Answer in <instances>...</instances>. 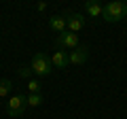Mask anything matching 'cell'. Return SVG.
<instances>
[{"mask_svg":"<svg viewBox=\"0 0 127 119\" xmlns=\"http://www.w3.org/2000/svg\"><path fill=\"white\" fill-rule=\"evenodd\" d=\"M127 17V2L123 0H114V2H108L104 6V13H102V19L108 23H114V21H123Z\"/></svg>","mask_w":127,"mask_h":119,"instance_id":"cell-1","label":"cell"},{"mask_svg":"<svg viewBox=\"0 0 127 119\" xmlns=\"http://www.w3.org/2000/svg\"><path fill=\"white\" fill-rule=\"evenodd\" d=\"M30 68H32V72L38 74V77H47V74H51V70H53V64H51V58H47V53L36 51V53L32 55Z\"/></svg>","mask_w":127,"mask_h":119,"instance_id":"cell-2","label":"cell"},{"mask_svg":"<svg viewBox=\"0 0 127 119\" xmlns=\"http://www.w3.org/2000/svg\"><path fill=\"white\" fill-rule=\"evenodd\" d=\"M28 104H26V96L23 94H15V96H11L9 100H6V115L9 117H21L23 113H26Z\"/></svg>","mask_w":127,"mask_h":119,"instance_id":"cell-3","label":"cell"},{"mask_svg":"<svg viewBox=\"0 0 127 119\" xmlns=\"http://www.w3.org/2000/svg\"><path fill=\"white\" fill-rule=\"evenodd\" d=\"M78 43H81V41H78V34L68 32V30H66V32H62L57 38H55V45H57L62 51H66V49H70V51H72V49H76V47H78Z\"/></svg>","mask_w":127,"mask_h":119,"instance_id":"cell-4","label":"cell"},{"mask_svg":"<svg viewBox=\"0 0 127 119\" xmlns=\"http://www.w3.org/2000/svg\"><path fill=\"white\" fill-rule=\"evenodd\" d=\"M87 58H89V47H87V45H81V47H76V49L68 51L70 66H83L87 62Z\"/></svg>","mask_w":127,"mask_h":119,"instance_id":"cell-5","label":"cell"},{"mask_svg":"<svg viewBox=\"0 0 127 119\" xmlns=\"http://www.w3.org/2000/svg\"><path fill=\"white\" fill-rule=\"evenodd\" d=\"M66 23H68V32H74L78 34L85 28V17L81 13H68L66 15Z\"/></svg>","mask_w":127,"mask_h":119,"instance_id":"cell-6","label":"cell"},{"mask_svg":"<svg viewBox=\"0 0 127 119\" xmlns=\"http://www.w3.org/2000/svg\"><path fill=\"white\" fill-rule=\"evenodd\" d=\"M51 64H53V68H59V70H64V68H68L70 66V62H68V51H55L53 55H51Z\"/></svg>","mask_w":127,"mask_h":119,"instance_id":"cell-7","label":"cell"},{"mask_svg":"<svg viewBox=\"0 0 127 119\" xmlns=\"http://www.w3.org/2000/svg\"><path fill=\"white\" fill-rule=\"evenodd\" d=\"M49 28L53 30V32L62 34L68 30V23H66V15H53V17H49Z\"/></svg>","mask_w":127,"mask_h":119,"instance_id":"cell-8","label":"cell"},{"mask_svg":"<svg viewBox=\"0 0 127 119\" xmlns=\"http://www.w3.org/2000/svg\"><path fill=\"white\" fill-rule=\"evenodd\" d=\"M85 11H87V15H89V17H102V13H104V6L102 4H97V2H95V0H87L85 2Z\"/></svg>","mask_w":127,"mask_h":119,"instance_id":"cell-9","label":"cell"},{"mask_svg":"<svg viewBox=\"0 0 127 119\" xmlns=\"http://www.w3.org/2000/svg\"><path fill=\"white\" fill-rule=\"evenodd\" d=\"M42 102H45L42 94H28V96H26V104L32 106V109H34V106H40Z\"/></svg>","mask_w":127,"mask_h":119,"instance_id":"cell-10","label":"cell"},{"mask_svg":"<svg viewBox=\"0 0 127 119\" xmlns=\"http://www.w3.org/2000/svg\"><path fill=\"white\" fill-rule=\"evenodd\" d=\"M11 89H13V83H11V79H2V81H0V100L9 98Z\"/></svg>","mask_w":127,"mask_h":119,"instance_id":"cell-11","label":"cell"},{"mask_svg":"<svg viewBox=\"0 0 127 119\" xmlns=\"http://www.w3.org/2000/svg\"><path fill=\"white\" fill-rule=\"evenodd\" d=\"M40 89H42L40 81H36V79H30V83H28V92H30V94H40Z\"/></svg>","mask_w":127,"mask_h":119,"instance_id":"cell-12","label":"cell"},{"mask_svg":"<svg viewBox=\"0 0 127 119\" xmlns=\"http://www.w3.org/2000/svg\"><path fill=\"white\" fill-rule=\"evenodd\" d=\"M17 72L21 74V77H30V74H32V68H30V66H21Z\"/></svg>","mask_w":127,"mask_h":119,"instance_id":"cell-13","label":"cell"}]
</instances>
